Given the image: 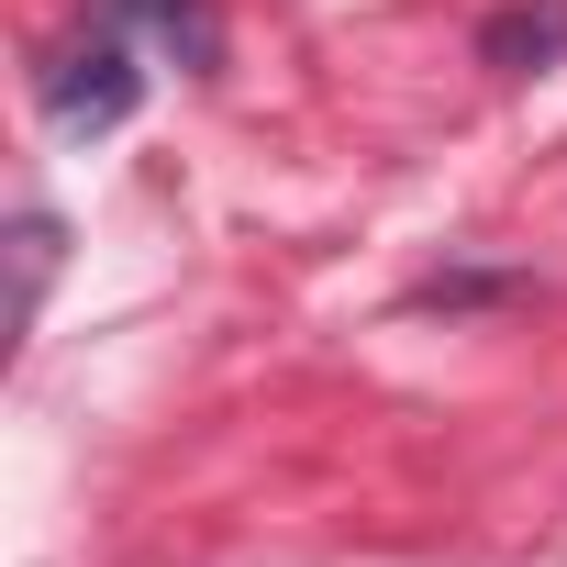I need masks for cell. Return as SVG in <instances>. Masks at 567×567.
Segmentation results:
<instances>
[{
    "mask_svg": "<svg viewBox=\"0 0 567 567\" xmlns=\"http://www.w3.org/2000/svg\"><path fill=\"white\" fill-rule=\"evenodd\" d=\"M478 45H489V68H512V79L545 68V56H567V0H545V12H501Z\"/></svg>",
    "mask_w": 567,
    "mask_h": 567,
    "instance_id": "3",
    "label": "cell"
},
{
    "mask_svg": "<svg viewBox=\"0 0 567 567\" xmlns=\"http://www.w3.org/2000/svg\"><path fill=\"white\" fill-rule=\"evenodd\" d=\"M134 101H145V68H134L123 23H101L90 45H68L45 68V123L56 134H112V123H134Z\"/></svg>",
    "mask_w": 567,
    "mask_h": 567,
    "instance_id": "1",
    "label": "cell"
},
{
    "mask_svg": "<svg viewBox=\"0 0 567 567\" xmlns=\"http://www.w3.org/2000/svg\"><path fill=\"white\" fill-rule=\"evenodd\" d=\"M112 23H145L189 79H212V68H223V23H212V0H112Z\"/></svg>",
    "mask_w": 567,
    "mask_h": 567,
    "instance_id": "2",
    "label": "cell"
},
{
    "mask_svg": "<svg viewBox=\"0 0 567 567\" xmlns=\"http://www.w3.org/2000/svg\"><path fill=\"white\" fill-rule=\"evenodd\" d=\"M56 245H68L56 212H23V223H12V312H23V323H34V301H45V278H56Z\"/></svg>",
    "mask_w": 567,
    "mask_h": 567,
    "instance_id": "4",
    "label": "cell"
}]
</instances>
